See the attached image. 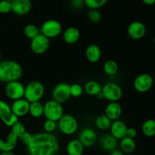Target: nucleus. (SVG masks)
Wrapping results in <instances>:
<instances>
[{
    "instance_id": "nucleus-1",
    "label": "nucleus",
    "mask_w": 155,
    "mask_h": 155,
    "mask_svg": "<svg viewBox=\"0 0 155 155\" xmlns=\"http://www.w3.org/2000/svg\"><path fill=\"white\" fill-rule=\"evenodd\" d=\"M27 147L30 155H55L60 148V142L53 133L45 132L33 135Z\"/></svg>"
},
{
    "instance_id": "nucleus-2",
    "label": "nucleus",
    "mask_w": 155,
    "mask_h": 155,
    "mask_svg": "<svg viewBox=\"0 0 155 155\" xmlns=\"http://www.w3.org/2000/svg\"><path fill=\"white\" fill-rule=\"evenodd\" d=\"M23 75V68L16 61L7 60L0 62V81L3 83H10L18 81Z\"/></svg>"
},
{
    "instance_id": "nucleus-3",
    "label": "nucleus",
    "mask_w": 155,
    "mask_h": 155,
    "mask_svg": "<svg viewBox=\"0 0 155 155\" xmlns=\"http://www.w3.org/2000/svg\"><path fill=\"white\" fill-rule=\"evenodd\" d=\"M45 95V86L41 82L33 80L27 83L25 86L24 96L27 101L30 103L40 101Z\"/></svg>"
},
{
    "instance_id": "nucleus-4",
    "label": "nucleus",
    "mask_w": 155,
    "mask_h": 155,
    "mask_svg": "<svg viewBox=\"0 0 155 155\" xmlns=\"http://www.w3.org/2000/svg\"><path fill=\"white\" fill-rule=\"evenodd\" d=\"M64 114V108L61 104L54 101L48 100L44 104V116L46 120L58 122Z\"/></svg>"
},
{
    "instance_id": "nucleus-5",
    "label": "nucleus",
    "mask_w": 155,
    "mask_h": 155,
    "mask_svg": "<svg viewBox=\"0 0 155 155\" xmlns=\"http://www.w3.org/2000/svg\"><path fill=\"white\" fill-rule=\"evenodd\" d=\"M101 94L104 99L110 102H118L123 97V89L117 83L110 82L102 86Z\"/></svg>"
},
{
    "instance_id": "nucleus-6",
    "label": "nucleus",
    "mask_w": 155,
    "mask_h": 155,
    "mask_svg": "<svg viewBox=\"0 0 155 155\" xmlns=\"http://www.w3.org/2000/svg\"><path fill=\"white\" fill-rule=\"evenodd\" d=\"M58 129L61 133L66 136H71L77 133L79 127L77 120L71 114H64L58 120Z\"/></svg>"
},
{
    "instance_id": "nucleus-7",
    "label": "nucleus",
    "mask_w": 155,
    "mask_h": 155,
    "mask_svg": "<svg viewBox=\"0 0 155 155\" xmlns=\"http://www.w3.org/2000/svg\"><path fill=\"white\" fill-rule=\"evenodd\" d=\"M62 25L58 21L49 19L45 21L42 24L40 33L46 36L48 39H54L60 36L62 33Z\"/></svg>"
},
{
    "instance_id": "nucleus-8",
    "label": "nucleus",
    "mask_w": 155,
    "mask_h": 155,
    "mask_svg": "<svg viewBox=\"0 0 155 155\" xmlns=\"http://www.w3.org/2000/svg\"><path fill=\"white\" fill-rule=\"evenodd\" d=\"M49 46L50 39L41 33L30 40V50L33 54L37 55L45 54L48 50Z\"/></svg>"
},
{
    "instance_id": "nucleus-9",
    "label": "nucleus",
    "mask_w": 155,
    "mask_h": 155,
    "mask_svg": "<svg viewBox=\"0 0 155 155\" xmlns=\"http://www.w3.org/2000/svg\"><path fill=\"white\" fill-rule=\"evenodd\" d=\"M154 83V79L149 74L143 73L135 78L133 82V87L136 92L139 93L148 92L151 89Z\"/></svg>"
},
{
    "instance_id": "nucleus-10",
    "label": "nucleus",
    "mask_w": 155,
    "mask_h": 155,
    "mask_svg": "<svg viewBox=\"0 0 155 155\" xmlns=\"http://www.w3.org/2000/svg\"><path fill=\"white\" fill-rule=\"evenodd\" d=\"M24 90H25V86L19 80L6 83L5 88L6 96L12 101H16L24 98Z\"/></svg>"
},
{
    "instance_id": "nucleus-11",
    "label": "nucleus",
    "mask_w": 155,
    "mask_h": 155,
    "mask_svg": "<svg viewBox=\"0 0 155 155\" xmlns=\"http://www.w3.org/2000/svg\"><path fill=\"white\" fill-rule=\"evenodd\" d=\"M51 97L54 101L63 104L65 103L70 98V85L67 83H59L53 88L51 92Z\"/></svg>"
},
{
    "instance_id": "nucleus-12",
    "label": "nucleus",
    "mask_w": 155,
    "mask_h": 155,
    "mask_svg": "<svg viewBox=\"0 0 155 155\" xmlns=\"http://www.w3.org/2000/svg\"><path fill=\"white\" fill-rule=\"evenodd\" d=\"M0 120L8 127H12L18 121V118L12 113L11 105L6 101L0 99Z\"/></svg>"
},
{
    "instance_id": "nucleus-13",
    "label": "nucleus",
    "mask_w": 155,
    "mask_h": 155,
    "mask_svg": "<svg viewBox=\"0 0 155 155\" xmlns=\"http://www.w3.org/2000/svg\"><path fill=\"white\" fill-rule=\"evenodd\" d=\"M146 33V27L144 23L139 21H135L130 23L127 27V34L134 40L142 39Z\"/></svg>"
},
{
    "instance_id": "nucleus-14",
    "label": "nucleus",
    "mask_w": 155,
    "mask_h": 155,
    "mask_svg": "<svg viewBox=\"0 0 155 155\" xmlns=\"http://www.w3.org/2000/svg\"><path fill=\"white\" fill-rule=\"evenodd\" d=\"M11 132L14 133L18 137V140L24 145H27L31 141L33 135L27 131L24 124L18 121L11 127Z\"/></svg>"
},
{
    "instance_id": "nucleus-15",
    "label": "nucleus",
    "mask_w": 155,
    "mask_h": 155,
    "mask_svg": "<svg viewBox=\"0 0 155 155\" xmlns=\"http://www.w3.org/2000/svg\"><path fill=\"white\" fill-rule=\"evenodd\" d=\"M30 103L25 98H21V99L13 101L11 109L12 111L18 118L25 117L29 114V109H30Z\"/></svg>"
},
{
    "instance_id": "nucleus-16",
    "label": "nucleus",
    "mask_w": 155,
    "mask_h": 155,
    "mask_svg": "<svg viewBox=\"0 0 155 155\" xmlns=\"http://www.w3.org/2000/svg\"><path fill=\"white\" fill-rule=\"evenodd\" d=\"M79 141L84 147H92L97 141V134L92 128H84L79 135Z\"/></svg>"
},
{
    "instance_id": "nucleus-17",
    "label": "nucleus",
    "mask_w": 155,
    "mask_h": 155,
    "mask_svg": "<svg viewBox=\"0 0 155 155\" xmlns=\"http://www.w3.org/2000/svg\"><path fill=\"white\" fill-rule=\"evenodd\" d=\"M32 8L31 0H12V12L19 16L26 15Z\"/></svg>"
},
{
    "instance_id": "nucleus-18",
    "label": "nucleus",
    "mask_w": 155,
    "mask_h": 155,
    "mask_svg": "<svg viewBox=\"0 0 155 155\" xmlns=\"http://www.w3.org/2000/svg\"><path fill=\"white\" fill-rule=\"evenodd\" d=\"M127 125L125 122L120 120L113 121L110 127V134L113 136L117 140H120L123 138L126 137L127 130Z\"/></svg>"
},
{
    "instance_id": "nucleus-19",
    "label": "nucleus",
    "mask_w": 155,
    "mask_h": 155,
    "mask_svg": "<svg viewBox=\"0 0 155 155\" xmlns=\"http://www.w3.org/2000/svg\"><path fill=\"white\" fill-rule=\"evenodd\" d=\"M85 55H86V59L90 63L95 64L101 60L102 52H101V48L98 45L90 44L86 47Z\"/></svg>"
},
{
    "instance_id": "nucleus-20",
    "label": "nucleus",
    "mask_w": 155,
    "mask_h": 155,
    "mask_svg": "<svg viewBox=\"0 0 155 155\" xmlns=\"http://www.w3.org/2000/svg\"><path fill=\"white\" fill-rule=\"evenodd\" d=\"M123 113V108L119 102H110L105 107L104 114L110 120H119Z\"/></svg>"
},
{
    "instance_id": "nucleus-21",
    "label": "nucleus",
    "mask_w": 155,
    "mask_h": 155,
    "mask_svg": "<svg viewBox=\"0 0 155 155\" xmlns=\"http://www.w3.org/2000/svg\"><path fill=\"white\" fill-rule=\"evenodd\" d=\"M63 39L67 44L74 45L79 41L80 38V32L75 27H68L63 33Z\"/></svg>"
},
{
    "instance_id": "nucleus-22",
    "label": "nucleus",
    "mask_w": 155,
    "mask_h": 155,
    "mask_svg": "<svg viewBox=\"0 0 155 155\" xmlns=\"http://www.w3.org/2000/svg\"><path fill=\"white\" fill-rule=\"evenodd\" d=\"M99 144L104 151H111L117 146V139L110 134H104L100 137Z\"/></svg>"
},
{
    "instance_id": "nucleus-23",
    "label": "nucleus",
    "mask_w": 155,
    "mask_h": 155,
    "mask_svg": "<svg viewBox=\"0 0 155 155\" xmlns=\"http://www.w3.org/2000/svg\"><path fill=\"white\" fill-rule=\"evenodd\" d=\"M18 142V137L12 132H10L5 141L0 139V151H12L16 148Z\"/></svg>"
},
{
    "instance_id": "nucleus-24",
    "label": "nucleus",
    "mask_w": 155,
    "mask_h": 155,
    "mask_svg": "<svg viewBox=\"0 0 155 155\" xmlns=\"http://www.w3.org/2000/svg\"><path fill=\"white\" fill-rule=\"evenodd\" d=\"M66 150L68 155H83L84 146L79 139H72L67 145Z\"/></svg>"
},
{
    "instance_id": "nucleus-25",
    "label": "nucleus",
    "mask_w": 155,
    "mask_h": 155,
    "mask_svg": "<svg viewBox=\"0 0 155 155\" xmlns=\"http://www.w3.org/2000/svg\"><path fill=\"white\" fill-rule=\"evenodd\" d=\"M83 89H84V92H86V93L89 95L97 96L100 92H101L102 86L98 82L95 81V80H90L85 84Z\"/></svg>"
},
{
    "instance_id": "nucleus-26",
    "label": "nucleus",
    "mask_w": 155,
    "mask_h": 155,
    "mask_svg": "<svg viewBox=\"0 0 155 155\" xmlns=\"http://www.w3.org/2000/svg\"><path fill=\"white\" fill-rule=\"evenodd\" d=\"M120 150L124 154H131L136 150V144L134 139L126 136L120 139Z\"/></svg>"
},
{
    "instance_id": "nucleus-27",
    "label": "nucleus",
    "mask_w": 155,
    "mask_h": 155,
    "mask_svg": "<svg viewBox=\"0 0 155 155\" xmlns=\"http://www.w3.org/2000/svg\"><path fill=\"white\" fill-rule=\"evenodd\" d=\"M29 114L33 118H39L44 114V104L40 101L30 103Z\"/></svg>"
},
{
    "instance_id": "nucleus-28",
    "label": "nucleus",
    "mask_w": 155,
    "mask_h": 155,
    "mask_svg": "<svg viewBox=\"0 0 155 155\" xmlns=\"http://www.w3.org/2000/svg\"><path fill=\"white\" fill-rule=\"evenodd\" d=\"M142 131L143 134L147 137L155 136V120H146L142 124Z\"/></svg>"
},
{
    "instance_id": "nucleus-29",
    "label": "nucleus",
    "mask_w": 155,
    "mask_h": 155,
    "mask_svg": "<svg viewBox=\"0 0 155 155\" xmlns=\"http://www.w3.org/2000/svg\"><path fill=\"white\" fill-rule=\"evenodd\" d=\"M103 71L104 74L108 76H114L117 74L119 71L118 64L114 60H107L103 65Z\"/></svg>"
},
{
    "instance_id": "nucleus-30",
    "label": "nucleus",
    "mask_w": 155,
    "mask_h": 155,
    "mask_svg": "<svg viewBox=\"0 0 155 155\" xmlns=\"http://www.w3.org/2000/svg\"><path fill=\"white\" fill-rule=\"evenodd\" d=\"M111 123V120L105 114H101L95 119V125L99 130H106L110 128Z\"/></svg>"
},
{
    "instance_id": "nucleus-31",
    "label": "nucleus",
    "mask_w": 155,
    "mask_h": 155,
    "mask_svg": "<svg viewBox=\"0 0 155 155\" xmlns=\"http://www.w3.org/2000/svg\"><path fill=\"white\" fill-rule=\"evenodd\" d=\"M40 33V30L34 24H27L24 28V34L27 39H33Z\"/></svg>"
},
{
    "instance_id": "nucleus-32",
    "label": "nucleus",
    "mask_w": 155,
    "mask_h": 155,
    "mask_svg": "<svg viewBox=\"0 0 155 155\" xmlns=\"http://www.w3.org/2000/svg\"><path fill=\"white\" fill-rule=\"evenodd\" d=\"M88 19L92 24H98L101 22L102 19V15L101 13L98 9H89V12L87 14Z\"/></svg>"
},
{
    "instance_id": "nucleus-33",
    "label": "nucleus",
    "mask_w": 155,
    "mask_h": 155,
    "mask_svg": "<svg viewBox=\"0 0 155 155\" xmlns=\"http://www.w3.org/2000/svg\"><path fill=\"white\" fill-rule=\"evenodd\" d=\"M108 0H84L85 5L89 9H99L105 5Z\"/></svg>"
},
{
    "instance_id": "nucleus-34",
    "label": "nucleus",
    "mask_w": 155,
    "mask_h": 155,
    "mask_svg": "<svg viewBox=\"0 0 155 155\" xmlns=\"http://www.w3.org/2000/svg\"><path fill=\"white\" fill-rule=\"evenodd\" d=\"M84 89L83 86L79 83H74L72 85H70V93H71V97L74 98H79L83 95Z\"/></svg>"
},
{
    "instance_id": "nucleus-35",
    "label": "nucleus",
    "mask_w": 155,
    "mask_h": 155,
    "mask_svg": "<svg viewBox=\"0 0 155 155\" xmlns=\"http://www.w3.org/2000/svg\"><path fill=\"white\" fill-rule=\"evenodd\" d=\"M43 128L45 133H52L57 128V122L46 120L43 124Z\"/></svg>"
},
{
    "instance_id": "nucleus-36",
    "label": "nucleus",
    "mask_w": 155,
    "mask_h": 155,
    "mask_svg": "<svg viewBox=\"0 0 155 155\" xmlns=\"http://www.w3.org/2000/svg\"><path fill=\"white\" fill-rule=\"evenodd\" d=\"M12 12V2L0 0V13L8 14Z\"/></svg>"
},
{
    "instance_id": "nucleus-37",
    "label": "nucleus",
    "mask_w": 155,
    "mask_h": 155,
    "mask_svg": "<svg viewBox=\"0 0 155 155\" xmlns=\"http://www.w3.org/2000/svg\"><path fill=\"white\" fill-rule=\"evenodd\" d=\"M71 5L74 9H80L85 5L84 0H71Z\"/></svg>"
},
{
    "instance_id": "nucleus-38",
    "label": "nucleus",
    "mask_w": 155,
    "mask_h": 155,
    "mask_svg": "<svg viewBox=\"0 0 155 155\" xmlns=\"http://www.w3.org/2000/svg\"><path fill=\"white\" fill-rule=\"evenodd\" d=\"M137 130L136 129L133 128V127H130V128H127L126 136L128 138H130V139H134L137 136Z\"/></svg>"
},
{
    "instance_id": "nucleus-39",
    "label": "nucleus",
    "mask_w": 155,
    "mask_h": 155,
    "mask_svg": "<svg viewBox=\"0 0 155 155\" xmlns=\"http://www.w3.org/2000/svg\"><path fill=\"white\" fill-rule=\"evenodd\" d=\"M110 155H125L124 154V153L121 150H119V149H114L113 150V151H110Z\"/></svg>"
},
{
    "instance_id": "nucleus-40",
    "label": "nucleus",
    "mask_w": 155,
    "mask_h": 155,
    "mask_svg": "<svg viewBox=\"0 0 155 155\" xmlns=\"http://www.w3.org/2000/svg\"><path fill=\"white\" fill-rule=\"evenodd\" d=\"M142 2L146 5H152L155 4V0H142Z\"/></svg>"
},
{
    "instance_id": "nucleus-41",
    "label": "nucleus",
    "mask_w": 155,
    "mask_h": 155,
    "mask_svg": "<svg viewBox=\"0 0 155 155\" xmlns=\"http://www.w3.org/2000/svg\"><path fill=\"white\" fill-rule=\"evenodd\" d=\"M0 155H15L12 151H1Z\"/></svg>"
},
{
    "instance_id": "nucleus-42",
    "label": "nucleus",
    "mask_w": 155,
    "mask_h": 155,
    "mask_svg": "<svg viewBox=\"0 0 155 155\" xmlns=\"http://www.w3.org/2000/svg\"><path fill=\"white\" fill-rule=\"evenodd\" d=\"M2 61V54H1V52H0V62H1Z\"/></svg>"
},
{
    "instance_id": "nucleus-43",
    "label": "nucleus",
    "mask_w": 155,
    "mask_h": 155,
    "mask_svg": "<svg viewBox=\"0 0 155 155\" xmlns=\"http://www.w3.org/2000/svg\"><path fill=\"white\" fill-rule=\"evenodd\" d=\"M153 41H154V45H155V36H154V39H153Z\"/></svg>"
},
{
    "instance_id": "nucleus-44",
    "label": "nucleus",
    "mask_w": 155,
    "mask_h": 155,
    "mask_svg": "<svg viewBox=\"0 0 155 155\" xmlns=\"http://www.w3.org/2000/svg\"><path fill=\"white\" fill-rule=\"evenodd\" d=\"M7 1H9V2H12V0H7Z\"/></svg>"
},
{
    "instance_id": "nucleus-45",
    "label": "nucleus",
    "mask_w": 155,
    "mask_h": 155,
    "mask_svg": "<svg viewBox=\"0 0 155 155\" xmlns=\"http://www.w3.org/2000/svg\"><path fill=\"white\" fill-rule=\"evenodd\" d=\"M59 155H65V154H59Z\"/></svg>"
}]
</instances>
